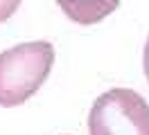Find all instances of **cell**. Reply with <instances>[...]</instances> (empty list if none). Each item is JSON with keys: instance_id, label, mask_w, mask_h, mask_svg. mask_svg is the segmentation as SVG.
<instances>
[{"instance_id": "6da1fadb", "label": "cell", "mask_w": 149, "mask_h": 135, "mask_svg": "<svg viewBox=\"0 0 149 135\" xmlns=\"http://www.w3.org/2000/svg\"><path fill=\"white\" fill-rule=\"evenodd\" d=\"M54 63V47L47 41L18 43L0 54V106L25 104L45 83Z\"/></svg>"}, {"instance_id": "7a4b0ae2", "label": "cell", "mask_w": 149, "mask_h": 135, "mask_svg": "<svg viewBox=\"0 0 149 135\" xmlns=\"http://www.w3.org/2000/svg\"><path fill=\"white\" fill-rule=\"evenodd\" d=\"M91 135H149V104L131 88H111L88 113Z\"/></svg>"}, {"instance_id": "3957f363", "label": "cell", "mask_w": 149, "mask_h": 135, "mask_svg": "<svg viewBox=\"0 0 149 135\" xmlns=\"http://www.w3.org/2000/svg\"><path fill=\"white\" fill-rule=\"evenodd\" d=\"M122 0H56L65 16L79 25H95L111 16Z\"/></svg>"}, {"instance_id": "277c9868", "label": "cell", "mask_w": 149, "mask_h": 135, "mask_svg": "<svg viewBox=\"0 0 149 135\" xmlns=\"http://www.w3.org/2000/svg\"><path fill=\"white\" fill-rule=\"evenodd\" d=\"M20 2H23V0H0V23L9 20V18L16 14V9L20 7Z\"/></svg>"}, {"instance_id": "5b68a950", "label": "cell", "mask_w": 149, "mask_h": 135, "mask_svg": "<svg viewBox=\"0 0 149 135\" xmlns=\"http://www.w3.org/2000/svg\"><path fill=\"white\" fill-rule=\"evenodd\" d=\"M142 68H145V77L149 81V36H147V43H145V54H142Z\"/></svg>"}]
</instances>
